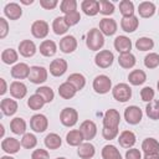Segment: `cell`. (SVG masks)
<instances>
[{
	"label": "cell",
	"instance_id": "obj_1",
	"mask_svg": "<svg viewBox=\"0 0 159 159\" xmlns=\"http://www.w3.org/2000/svg\"><path fill=\"white\" fill-rule=\"evenodd\" d=\"M104 45V35L99 31V29H91L86 36V46L91 51H98Z\"/></svg>",
	"mask_w": 159,
	"mask_h": 159
},
{
	"label": "cell",
	"instance_id": "obj_2",
	"mask_svg": "<svg viewBox=\"0 0 159 159\" xmlns=\"http://www.w3.org/2000/svg\"><path fill=\"white\" fill-rule=\"evenodd\" d=\"M112 96L118 102H127L132 97V88L127 83H118L112 88Z\"/></svg>",
	"mask_w": 159,
	"mask_h": 159
},
{
	"label": "cell",
	"instance_id": "obj_3",
	"mask_svg": "<svg viewBox=\"0 0 159 159\" xmlns=\"http://www.w3.org/2000/svg\"><path fill=\"white\" fill-rule=\"evenodd\" d=\"M93 89L98 94H106L112 89V81L106 75H99L93 80Z\"/></svg>",
	"mask_w": 159,
	"mask_h": 159
},
{
	"label": "cell",
	"instance_id": "obj_4",
	"mask_svg": "<svg viewBox=\"0 0 159 159\" xmlns=\"http://www.w3.org/2000/svg\"><path fill=\"white\" fill-rule=\"evenodd\" d=\"M60 120L65 127H73L78 120V113L75 108L66 107L60 113Z\"/></svg>",
	"mask_w": 159,
	"mask_h": 159
},
{
	"label": "cell",
	"instance_id": "obj_5",
	"mask_svg": "<svg viewBox=\"0 0 159 159\" xmlns=\"http://www.w3.org/2000/svg\"><path fill=\"white\" fill-rule=\"evenodd\" d=\"M30 82L35 84H41L47 81V70L42 66H32L30 67V75H29Z\"/></svg>",
	"mask_w": 159,
	"mask_h": 159
},
{
	"label": "cell",
	"instance_id": "obj_6",
	"mask_svg": "<svg viewBox=\"0 0 159 159\" xmlns=\"http://www.w3.org/2000/svg\"><path fill=\"white\" fill-rule=\"evenodd\" d=\"M143 117V112L139 107L137 106H129L124 109V119L128 124L135 125L142 120Z\"/></svg>",
	"mask_w": 159,
	"mask_h": 159
},
{
	"label": "cell",
	"instance_id": "obj_7",
	"mask_svg": "<svg viewBox=\"0 0 159 159\" xmlns=\"http://www.w3.org/2000/svg\"><path fill=\"white\" fill-rule=\"evenodd\" d=\"M113 60L114 56L109 50H102L94 57V62L99 68H108L109 66H112Z\"/></svg>",
	"mask_w": 159,
	"mask_h": 159
},
{
	"label": "cell",
	"instance_id": "obj_8",
	"mask_svg": "<svg viewBox=\"0 0 159 159\" xmlns=\"http://www.w3.org/2000/svg\"><path fill=\"white\" fill-rule=\"evenodd\" d=\"M120 122V114L117 109H107L104 116H103V127H109V128H118Z\"/></svg>",
	"mask_w": 159,
	"mask_h": 159
},
{
	"label": "cell",
	"instance_id": "obj_9",
	"mask_svg": "<svg viewBox=\"0 0 159 159\" xmlns=\"http://www.w3.org/2000/svg\"><path fill=\"white\" fill-rule=\"evenodd\" d=\"M30 127L36 133H42L48 127V120L43 114H34L30 119Z\"/></svg>",
	"mask_w": 159,
	"mask_h": 159
},
{
	"label": "cell",
	"instance_id": "obj_10",
	"mask_svg": "<svg viewBox=\"0 0 159 159\" xmlns=\"http://www.w3.org/2000/svg\"><path fill=\"white\" fill-rule=\"evenodd\" d=\"M48 24L43 20H36L31 25V34L36 39H45L48 35Z\"/></svg>",
	"mask_w": 159,
	"mask_h": 159
},
{
	"label": "cell",
	"instance_id": "obj_11",
	"mask_svg": "<svg viewBox=\"0 0 159 159\" xmlns=\"http://www.w3.org/2000/svg\"><path fill=\"white\" fill-rule=\"evenodd\" d=\"M80 132L82 133L84 140H91V139H93V138L96 137V134H97V125H96V123H94L93 120L87 119V120H84V122L81 123V125H80Z\"/></svg>",
	"mask_w": 159,
	"mask_h": 159
},
{
	"label": "cell",
	"instance_id": "obj_12",
	"mask_svg": "<svg viewBox=\"0 0 159 159\" xmlns=\"http://www.w3.org/2000/svg\"><path fill=\"white\" fill-rule=\"evenodd\" d=\"M99 31L106 36H112L117 32V22L114 19L104 17L99 21Z\"/></svg>",
	"mask_w": 159,
	"mask_h": 159
},
{
	"label": "cell",
	"instance_id": "obj_13",
	"mask_svg": "<svg viewBox=\"0 0 159 159\" xmlns=\"http://www.w3.org/2000/svg\"><path fill=\"white\" fill-rule=\"evenodd\" d=\"M67 71V62L63 58H56L50 63V73L55 77H60L65 75Z\"/></svg>",
	"mask_w": 159,
	"mask_h": 159
},
{
	"label": "cell",
	"instance_id": "obj_14",
	"mask_svg": "<svg viewBox=\"0 0 159 159\" xmlns=\"http://www.w3.org/2000/svg\"><path fill=\"white\" fill-rule=\"evenodd\" d=\"M20 147H22V145H21V143L16 138L9 137V138L2 139V142H1V149L5 153H7V154H15V153H17L20 150Z\"/></svg>",
	"mask_w": 159,
	"mask_h": 159
},
{
	"label": "cell",
	"instance_id": "obj_15",
	"mask_svg": "<svg viewBox=\"0 0 159 159\" xmlns=\"http://www.w3.org/2000/svg\"><path fill=\"white\" fill-rule=\"evenodd\" d=\"M77 48V40L72 35H67L60 41V50L63 53H71Z\"/></svg>",
	"mask_w": 159,
	"mask_h": 159
},
{
	"label": "cell",
	"instance_id": "obj_16",
	"mask_svg": "<svg viewBox=\"0 0 159 159\" xmlns=\"http://www.w3.org/2000/svg\"><path fill=\"white\" fill-rule=\"evenodd\" d=\"M4 14H5V16H6L7 19H10V20H17V19H20L21 15H22V9H21V6H20L19 4H16V2H9V4H6L5 7H4Z\"/></svg>",
	"mask_w": 159,
	"mask_h": 159
},
{
	"label": "cell",
	"instance_id": "obj_17",
	"mask_svg": "<svg viewBox=\"0 0 159 159\" xmlns=\"http://www.w3.org/2000/svg\"><path fill=\"white\" fill-rule=\"evenodd\" d=\"M114 48L119 52V53H127V52H130V48H132V41L129 37L127 36H117L114 39Z\"/></svg>",
	"mask_w": 159,
	"mask_h": 159
},
{
	"label": "cell",
	"instance_id": "obj_18",
	"mask_svg": "<svg viewBox=\"0 0 159 159\" xmlns=\"http://www.w3.org/2000/svg\"><path fill=\"white\" fill-rule=\"evenodd\" d=\"M0 108L4 116H14L17 112V102L11 98H4L0 102Z\"/></svg>",
	"mask_w": 159,
	"mask_h": 159
},
{
	"label": "cell",
	"instance_id": "obj_19",
	"mask_svg": "<svg viewBox=\"0 0 159 159\" xmlns=\"http://www.w3.org/2000/svg\"><path fill=\"white\" fill-rule=\"evenodd\" d=\"M19 52L24 57H32L36 53V45L31 40H22L19 43Z\"/></svg>",
	"mask_w": 159,
	"mask_h": 159
},
{
	"label": "cell",
	"instance_id": "obj_20",
	"mask_svg": "<svg viewBox=\"0 0 159 159\" xmlns=\"http://www.w3.org/2000/svg\"><path fill=\"white\" fill-rule=\"evenodd\" d=\"M26 93H27V87H26L25 83H22L20 81L11 82V84H10V94L14 98L21 99V98H24L26 96Z\"/></svg>",
	"mask_w": 159,
	"mask_h": 159
},
{
	"label": "cell",
	"instance_id": "obj_21",
	"mask_svg": "<svg viewBox=\"0 0 159 159\" xmlns=\"http://www.w3.org/2000/svg\"><path fill=\"white\" fill-rule=\"evenodd\" d=\"M29 75H30V67L24 63V62H20V63H16L12 68H11V76L16 80H24V78H29Z\"/></svg>",
	"mask_w": 159,
	"mask_h": 159
},
{
	"label": "cell",
	"instance_id": "obj_22",
	"mask_svg": "<svg viewBox=\"0 0 159 159\" xmlns=\"http://www.w3.org/2000/svg\"><path fill=\"white\" fill-rule=\"evenodd\" d=\"M82 11L87 16H94L99 12V1L97 0H83L81 4Z\"/></svg>",
	"mask_w": 159,
	"mask_h": 159
},
{
	"label": "cell",
	"instance_id": "obj_23",
	"mask_svg": "<svg viewBox=\"0 0 159 159\" xmlns=\"http://www.w3.org/2000/svg\"><path fill=\"white\" fill-rule=\"evenodd\" d=\"M135 139V134L132 130H123L118 137L119 145L123 148H132L137 142Z\"/></svg>",
	"mask_w": 159,
	"mask_h": 159
},
{
	"label": "cell",
	"instance_id": "obj_24",
	"mask_svg": "<svg viewBox=\"0 0 159 159\" xmlns=\"http://www.w3.org/2000/svg\"><path fill=\"white\" fill-rule=\"evenodd\" d=\"M155 5L154 2L152 1H143L138 5V12H139V16L140 17H144V19H148V17H152L154 14H155Z\"/></svg>",
	"mask_w": 159,
	"mask_h": 159
},
{
	"label": "cell",
	"instance_id": "obj_25",
	"mask_svg": "<svg viewBox=\"0 0 159 159\" xmlns=\"http://www.w3.org/2000/svg\"><path fill=\"white\" fill-rule=\"evenodd\" d=\"M139 20L137 16H129V17H122L120 20V27L125 32H134L138 29Z\"/></svg>",
	"mask_w": 159,
	"mask_h": 159
},
{
	"label": "cell",
	"instance_id": "obj_26",
	"mask_svg": "<svg viewBox=\"0 0 159 159\" xmlns=\"http://www.w3.org/2000/svg\"><path fill=\"white\" fill-rule=\"evenodd\" d=\"M83 135L80 132V129H72L66 134V142L71 147H80L83 142Z\"/></svg>",
	"mask_w": 159,
	"mask_h": 159
},
{
	"label": "cell",
	"instance_id": "obj_27",
	"mask_svg": "<svg viewBox=\"0 0 159 159\" xmlns=\"http://www.w3.org/2000/svg\"><path fill=\"white\" fill-rule=\"evenodd\" d=\"M57 46L52 40H45L40 43V53L45 57H51L56 53Z\"/></svg>",
	"mask_w": 159,
	"mask_h": 159
},
{
	"label": "cell",
	"instance_id": "obj_28",
	"mask_svg": "<svg viewBox=\"0 0 159 159\" xmlns=\"http://www.w3.org/2000/svg\"><path fill=\"white\" fill-rule=\"evenodd\" d=\"M76 92H77V89L70 82H67V81L63 82L62 84H60V87H58V94L63 99H71V98H73L76 96Z\"/></svg>",
	"mask_w": 159,
	"mask_h": 159
},
{
	"label": "cell",
	"instance_id": "obj_29",
	"mask_svg": "<svg viewBox=\"0 0 159 159\" xmlns=\"http://www.w3.org/2000/svg\"><path fill=\"white\" fill-rule=\"evenodd\" d=\"M129 83L133 86H140L147 81V75L143 70H133L128 75Z\"/></svg>",
	"mask_w": 159,
	"mask_h": 159
},
{
	"label": "cell",
	"instance_id": "obj_30",
	"mask_svg": "<svg viewBox=\"0 0 159 159\" xmlns=\"http://www.w3.org/2000/svg\"><path fill=\"white\" fill-rule=\"evenodd\" d=\"M77 154L80 158L82 159H91L94 157L96 154V149H94V145L91 144V143H82L78 149H77Z\"/></svg>",
	"mask_w": 159,
	"mask_h": 159
},
{
	"label": "cell",
	"instance_id": "obj_31",
	"mask_svg": "<svg viewBox=\"0 0 159 159\" xmlns=\"http://www.w3.org/2000/svg\"><path fill=\"white\" fill-rule=\"evenodd\" d=\"M10 129H11V132L14 134H17V135L22 134L24 135L25 134V130H26V122H25V119H22L20 117H16V118L11 119V122H10Z\"/></svg>",
	"mask_w": 159,
	"mask_h": 159
},
{
	"label": "cell",
	"instance_id": "obj_32",
	"mask_svg": "<svg viewBox=\"0 0 159 159\" xmlns=\"http://www.w3.org/2000/svg\"><path fill=\"white\" fill-rule=\"evenodd\" d=\"M137 60H135V56L132 53V52H127V53H120L119 57H118V63L120 67L123 68H132L134 67Z\"/></svg>",
	"mask_w": 159,
	"mask_h": 159
},
{
	"label": "cell",
	"instance_id": "obj_33",
	"mask_svg": "<svg viewBox=\"0 0 159 159\" xmlns=\"http://www.w3.org/2000/svg\"><path fill=\"white\" fill-rule=\"evenodd\" d=\"M68 27L70 26L66 24L63 16H57L53 20V22H52V30H53V32L56 35H63V34H66L68 31Z\"/></svg>",
	"mask_w": 159,
	"mask_h": 159
},
{
	"label": "cell",
	"instance_id": "obj_34",
	"mask_svg": "<svg viewBox=\"0 0 159 159\" xmlns=\"http://www.w3.org/2000/svg\"><path fill=\"white\" fill-rule=\"evenodd\" d=\"M142 150L147 153H159V142L154 138H145L142 143Z\"/></svg>",
	"mask_w": 159,
	"mask_h": 159
},
{
	"label": "cell",
	"instance_id": "obj_35",
	"mask_svg": "<svg viewBox=\"0 0 159 159\" xmlns=\"http://www.w3.org/2000/svg\"><path fill=\"white\" fill-rule=\"evenodd\" d=\"M67 82H70L77 91H81L86 86V78L82 73H72L67 77Z\"/></svg>",
	"mask_w": 159,
	"mask_h": 159
},
{
	"label": "cell",
	"instance_id": "obj_36",
	"mask_svg": "<svg viewBox=\"0 0 159 159\" xmlns=\"http://www.w3.org/2000/svg\"><path fill=\"white\" fill-rule=\"evenodd\" d=\"M61 144H62V139H61V137H60L58 134H56V133H50V134H47L46 138H45V145H46L48 149H52V150L58 149V148L61 147Z\"/></svg>",
	"mask_w": 159,
	"mask_h": 159
},
{
	"label": "cell",
	"instance_id": "obj_37",
	"mask_svg": "<svg viewBox=\"0 0 159 159\" xmlns=\"http://www.w3.org/2000/svg\"><path fill=\"white\" fill-rule=\"evenodd\" d=\"M102 158L103 159H122V155L114 145L107 144L102 149Z\"/></svg>",
	"mask_w": 159,
	"mask_h": 159
},
{
	"label": "cell",
	"instance_id": "obj_38",
	"mask_svg": "<svg viewBox=\"0 0 159 159\" xmlns=\"http://www.w3.org/2000/svg\"><path fill=\"white\" fill-rule=\"evenodd\" d=\"M145 113L150 119L158 120L159 119V101L153 99L152 102H149L145 107Z\"/></svg>",
	"mask_w": 159,
	"mask_h": 159
},
{
	"label": "cell",
	"instance_id": "obj_39",
	"mask_svg": "<svg viewBox=\"0 0 159 159\" xmlns=\"http://www.w3.org/2000/svg\"><path fill=\"white\" fill-rule=\"evenodd\" d=\"M17 58H19V55L14 48H5L1 52V61L5 65H12L17 61Z\"/></svg>",
	"mask_w": 159,
	"mask_h": 159
},
{
	"label": "cell",
	"instance_id": "obj_40",
	"mask_svg": "<svg viewBox=\"0 0 159 159\" xmlns=\"http://www.w3.org/2000/svg\"><path fill=\"white\" fill-rule=\"evenodd\" d=\"M45 103H46V102L43 101V98H42L40 94H37V93L30 96L29 99H27V106H29V108L32 109V111H39V109H41Z\"/></svg>",
	"mask_w": 159,
	"mask_h": 159
},
{
	"label": "cell",
	"instance_id": "obj_41",
	"mask_svg": "<svg viewBox=\"0 0 159 159\" xmlns=\"http://www.w3.org/2000/svg\"><path fill=\"white\" fill-rule=\"evenodd\" d=\"M119 11L123 17H129L134 15V4L130 0H122L119 2Z\"/></svg>",
	"mask_w": 159,
	"mask_h": 159
},
{
	"label": "cell",
	"instance_id": "obj_42",
	"mask_svg": "<svg viewBox=\"0 0 159 159\" xmlns=\"http://www.w3.org/2000/svg\"><path fill=\"white\" fill-rule=\"evenodd\" d=\"M36 93L40 94V96L43 98V101H45L46 103L52 102L53 98H55V93H53L52 88L48 87V86H41V87H39V88L36 89Z\"/></svg>",
	"mask_w": 159,
	"mask_h": 159
},
{
	"label": "cell",
	"instance_id": "obj_43",
	"mask_svg": "<svg viewBox=\"0 0 159 159\" xmlns=\"http://www.w3.org/2000/svg\"><path fill=\"white\" fill-rule=\"evenodd\" d=\"M135 47L139 51H149L154 47V41L150 37H140L135 41Z\"/></svg>",
	"mask_w": 159,
	"mask_h": 159
},
{
	"label": "cell",
	"instance_id": "obj_44",
	"mask_svg": "<svg viewBox=\"0 0 159 159\" xmlns=\"http://www.w3.org/2000/svg\"><path fill=\"white\" fill-rule=\"evenodd\" d=\"M144 66L149 70L157 68L159 66V55L155 52H150L144 57Z\"/></svg>",
	"mask_w": 159,
	"mask_h": 159
},
{
	"label": "cell",
	"instance_id": "obj_45",
	"mask_svg": "<svg viewBox=\"0 0 159 159\" xmlns=\"http://www.w3.org/2000/svg\"><path fill=\"white\" fill-rule=\"evenodd\" d=\"M36 144H37V139H36V137H35L34 134H31V133H25V134L22 135V138H21V145H22L24 148H26V149H32V148L36 147Z\"/></svg>",
	"mask_w": 159,
	"mask_h": 159
},
{
	"label": "cell",
	"instance_id": "obj_46",
	"mask_svg": "<svg viewBox=\"0 0 159 159\" xmlns=\"http://www.w3.org/2000/svg\"><path fill=\"white\" fill-rule=\"evenodd\" d=\"M60 9L65 15L77 11V1L76 0H62L60 4Z\"/></svg>",
	"mask_w": 159,
	"mask_h": 159
},
{
	"label": "cell",
	"instance_id": "obj_47",
	"mask_svg": "<svg viewBox=\"0 0 159 159\" xmlns=\"http://www.w3.org/2000/svg\"><path fill=\"white\" fill-rule=\"evenodd\" d=\"M114 12V4L108 0H99V14L112 15Z\"/></svg>",
	"mask_w": 159,
	"mask_h": 159
},
{
	"label": "cell",
	"instance_id": "obj_48",
	"mask_svg": "<svg viewBox=\"0 0 159 159\" xmlns=\"http://www.w3.org/2000/svg\"><path fill=\"white\" fill-rule=\"evenodd\" d=\"M63 17H65V21H66V24H67L68 26H75V25L78 24L80 20H81V15H80L78 11H73V12L66 14Z\"/></svg>",
	"mask_w": 159,
	"mask_h": 159
},
{
	"label": "cell",
	"instance_id": "obj_49",
	"mask_svg": "<svg viewBox=\"0 0 159 159\" xmlns=\"http://www.w3.org/2000/svg\"><path fill=\"white\" fill-rule=\"evenodd\" d=\"M154 96H155V93H154V89L152 88V87H149V86H147V87H144L142 91H140V98H142V101H144V102H152L153 99H154Z\"/></svg>",
	"mask_w": 159,
	"mask_h": 159
},
{
	"label": "cell",
	"instance_id": "obj_50",
	"mask_svg": "<svg viewBox=\"0 0 159 159\" xmlns=\"http://www.w3.org/2000/svg\"><path fill=\"white\" fill-rule=\"evenodd\" d=\"M102 135L107 140H112L118 135V128H109V127H103L102 129Z\"/></svg>",
	"mask_w": 159,
	"mask_h": 159
},
{
	"label": "cell",
	"instance_id": "obj_51",
	"mask_svg": "<svg viewBox=\"0 0 159 159\" xmlns=\"http://www.w3.org/2000/svg\"><path fill=\"white\" fill-rule=\"evenodd\" d=\"M31 159H50V154L45 149H35L31 154Z\"/></svg>",
	"mask_w": 159,
	"mask_h": 159
},
{
	"label": "cell",
	"instance_id": "obj_52",
	"mask_svg": "<svg viewBox=\"0 0 159 159\" xmlns=\"http://www.w3.org/2000/svg\"><path fill=\"white\" fill-rule=\"evenodd\" d=\"M125 159H142V153L139 149L130 148L125 152Z\"/></svg>",
	"mask_w": 159,
	"mask_h": 159
},
{
	"label": "cell",
	"instance_id": "obj_53",
	"mask_svg": "<svg viewBox=\"0 0 159 159\" xmlns=\"http://www.w3.org/2000/svg\"><path fill=\"white\" fill-rule=\"evenodd\" d=\"M9 32V24L4 17H0V39H5Z\"/></svg>",
	"mask_w": 159,
	"mask_h": 159
},
{
	"label": "cell",
	"instance_id": "obj_54",
	"mask_svg": "<svg viewBox=\"0 0 159 159\" xmlns=\"http://www.w3.org/2000/svg\"><path fill=\"white\" fill-rule=\"evenodd\" d=\"M58 1L57 0H40V5L41 7L46 9V10H52L57 6Z\"/></svg>",
	"mask_w": 159,
	"mask_h": 159
},
{
	"label": "cell",
	"instance_id": "obj_55",
	"mask_svg": "<svg viewBox=\"0 0 159 159\" xmlns=\"http://www.w3.org/2000/svg\"><path fill=\"white\" fill-rule=\"evenodd\" d=\"M143 159H159V153H147Z\"/></svg>",
	"mask_w": 159,
	"mask_h": 159
},
{
	"label": "cell",
	"instance_id": "obj_56",
	"mask_svg": "<svg viewBox=\"0 0 159 159\" xmlns=\"http://www.w3.org/2000/svg\"><path fill=\"white\" fill-rule=\"evenodd\" d=\"M0 83H1V89H0V94H5V92L7 91V87H6V82L4 78H0Z\"/></svg>",
	"mask_w": 159,
	"mask_h": 159
},
{
	"label": "cell",
	"instance_id": "obj_57",
	"mask_svg": "<svg viewBox=\"0 0 159 159\" xmlns=\"http://www.w3.org/2000/svg\"><path fill=\"white\" fill-rule=\"evenodd\" d=\"M20 2H21V4H24V5H30V4H34V0H30V1H26V0H21Z\"/></svg>",
	"mask_w": 159,
	"mask_h": 159
},
{
	"label": "cell",
	"instance_id": "obj_58",
	"mask_svg": "<svg viewBox=\"0 0 159 159\" xmlns=\"http://www.w3.org/2000/svg\"><path fill=\"white\" fill-rule=\"evenodd\" d=\"M0 159H14L12 157H10V155H4V157H1Z\"/></svg>",
	"mask_w": 159,
	"mask_h": 159
},
{
	"label": "cell",
	"instance_id": "obj_59",
	"mask_svg": "<svg viewBox=\"0 0 159 159\" xmlns=\"http://www.w3.org/2000/svg\"><path fill=\"white\" fill-rule=\"evenodd\" d=\"M0 129H1V137H4V125L0 124Z\"/></svg>",
	"mask_w": 159,
	"mask_h": 159
},
{
	"label": "cell",
	"instance_id": "obj_60",
	"mask_svg": "<svg viewBox=\"0 0 159 159\" xmlns=\"http://www.w3.org/2000/svg\"><path fill=\"white\" fill-rule=\"evenodd\" d=\"M56 159H66L65 157H60V158H56Z\"/></svg>",
	"mask_w": 159,
	"mask_h": 159
},
{
	"label": "cell",
	"instance_id": "obj_61",
	"mask_svg": "<svg viewBox=\"0 0 159 159\" xmlns=\"http://www.w3.org/2000/svg\"><path fill=\"white\" fill-rule=\"evenodd\" d=\"M157 88H158V91H159V81H158V83H157Z\"/></svg>",
	"mask_w": 159,
	"mask_h": 159
},
{
	"label": "cell",
	"instance_id": "obj_62",
	"mask_svg": "<svg viewBox=\"0 0 159 159\" xmlns=\"http://www.w3.org/2000/svg\"><path fill=\"white\" fill-rule=\"evenodd\" d=\"M158 12H159V10H158Z\"/></svg>",
	"mask_w": 159,
	"mask_h": 159
}]
</instances>
